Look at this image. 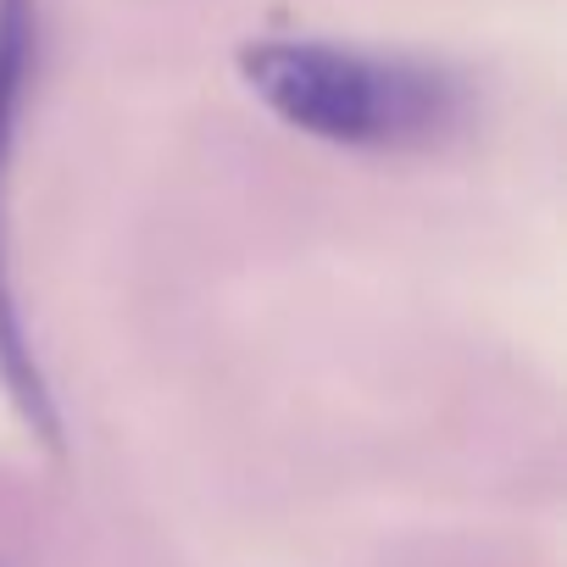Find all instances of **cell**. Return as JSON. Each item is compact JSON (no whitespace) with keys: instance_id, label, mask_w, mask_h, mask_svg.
Instances as JSON below:
<instances>
[{"instance_id":"obj_1","label":"cell","mask_w":567,"mask_h":567,"mask_svg":"<svg viewBox=\"0 0 567 567\" xmlns=\"http://www.w3.org/2000/svg\"><path fill=\"white\" fill-rule=\"evenodd\" d=\"M239 73L272 117L346 151H417L462 117V90L440 68L329 40L250 45Z\"/></svg>"},{"instance_id":"obj_2","label":"cell","mask_w":567,"mask_h":567,"mask_svg":"<svg viewBox=\"0 0 567 567\" xmlns=\"http://www.w3.org/2000/svg\"><path fill=\"white\" fill-rule=\"evenodd\" d=\"M34 40H40L34 0H0V178H7V156H12V134H18V106H23L29 68H34ZM0 384H7L12 406L23 412V423L45 445L62 440L45 373L34 362V346L23 334V312H18V296H12V278H7V245H0Z\"/></svg>"}]
</instances>
